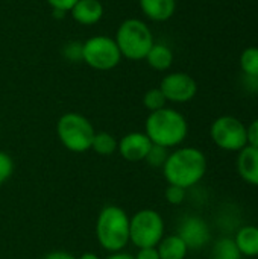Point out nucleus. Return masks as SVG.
Returning a JSON list of instances; mask_svg holds the SVG:
<instances>
[{"label":"nucleus","instance_id":"5","mask_svg":"<svg viewBox=\"0 0 258 259\" xmlns=\"http://www.w3.org/2000/svg\"><path fill=\"white\" fill-rule=\"evenodd\" d=\"M94 126L79 112H65L56 121V137L59 143L73 153H85L91 150L94 138Z\"/></svg>","mask_w":258,"mask_h":259},{"label":"nucleus","instance_id":"27","mask_svg":"<svg viewBox=\"0 0 258 259\" xmlns=\"http://www.w3.org/2000/svg\"><path fill=\"white\" fill-rule=\"evenodd\" d=\"M246 141H248V146L258 147V118L246 126Z\"/></svg>","mask_w":258,"mask_h":259},{"label":"nucleus","instance_id":"28","mask_svg":"<svg viewBox=\"0 0 258 259\" xmlns=\"http://www.w3.org/2000/svg\"><path fill=\"white\" fill-rule=\"evenodd\" d=\"M134 259H160V253L157 247H144L138 249L137 253L134 255Z\"/></svg>","mask_w":258,"mask_h":259},{"label":"nucleus","instance_id":"24","mask_svg":"<svg viewBox=\"0 0 258 259\" xmlns=\"http://www.w3.org/2000/svg\"><path fill=\"white\" fill-rule=\"evenodd\" d=\"M187 196V190L181 188V187H175V185H169L164 191V199L167 203L170 205H181L184 203Z\"/></svg>","mask_w":258,"mask_h":259},{"label":"nucleus","instance_id":"1","mask_svg":"<svg viewBox=\"0 0 258 259\" xmlns=\"http://www.w3.org/2000/svg\"><path fill=\"white\" fill-rule=\"evenodd\" d=\"M207 165V156L198 147H176L169 153L163 175L169 185L189 190L204 179Z\"/></svg>","mask_w":258,"mask_h":259},{"label":"nucleus","instance_id":"8","mask_svg":"<svg viewBox=\"0 0 258 259\" xmlns=\"http://www.w3.org/2000/svg\"><path fill=\"white\" fill-rule=\"evenodd\" d=\"M211 141L222 150L240 152L248 146L246 124L234 115H220L210 126Z\"/></svg>","mask_w":258,"mask_h":259},{"label":"nucleus","instance_id":"19","mask_svg":"<svg viewBox=\"0 0 258 259\" xmlns=\"http://www.w3.org/2000/svg\"><path fill=\"white\" fill-rule=\"evenodd\" d=\"M242 253L239 252L233 238L224 237L219 238L210 253V259H242Z\"/></svg>","mask_w":258,"mask_h":259},{"label":"nucleus","instance_id":"18","mask_svg":"<svg viewBox=\"0 0 258 259\" xmlns=\"http://www.w3.org/2000/svg\"><path fill=\"white\" fill-rule=\"evenodd\" d=\"M117 141L114 135L109 132L100 131L94 134L93 143H91V150L96 152L100 156H111L117 152Z\"/></svg>","mask_w":258,"mask_h":259},{"label":"nucleus","instance_id":"14","mask_svg":"<svg viewBox=\"0 0 258 259\" xmlns=\"http://www.w3.org/2000/svg\"><path fill=\"white\" fill-rule=\"evenodd\" d=\"M143 15L152 21H167L176 11V0H138Z\"/></svg>","mask_w":258,"mask_h":259},{"label":"nucleus","instance_id":"7","mask_svg":"<svg viewBox=\"0 0 258 259\" xmlns=\"http://www.w3.org/2000/svg\"><path fill=\"white\" fill-rule=\"evenodd\" d=\"M122 59V53L114 38L108 35H96L82 42V62H85L93 70H114Z\"/></svg>","mask_w":258,"mask_h":259},{"label":"nucleus","instance_id":"21","mask_svg":"<svg viewBox=\"0 0 258 259\" xmlns=\"http://www.w3.org/2000/svg\"><path fill=\"white\" fill-rule=\"evenodd\" d=\"M166 105H167V100L160 88H151L143 94V106L149 112L163 109V108H166Z\"/></svg>","mask_w":258,"mask_h":259},{"label":"nucleus","instance_id":"22","mask_svg":"<svg viewBox=\"0 0 258 259\" xmlns=\"http://www.w3.org/2000/svg\"><path fill=\"white\" fill-rule=\"evenodd\" d=\"M169 149L166 147H161V146H157V144H152L149 153L146 155L144 158V162H148L151 167H155V168H163L164 162L167 161V156H169Z\"/></svg>","mask_w":258,"mask_h":259},{"label":"nucleus","instance_id":"10","mask_svg":"<svg viewBox=\"0 0 258 259\" xmlns=\"http://www.w3.org/2000/svg\"><path fill=\"white\" fill-rule=\"evenodd\" d=\"M179 238L186 243L189 250H201L211 240L208 223L198 215H187L178 226Z\"/></svg>","mask_w":258,"mask_h":259},{"label":"nucleus","instance_id":"12","mask_svg":"<svg viewBox=\"0 0 258 259\" xmlns=\"http://www.w3.org/2000/svg\"><path fill=\"white\" fill-rule=\"evenodd\" d=\"M105 14L103 5L100 0H79L70 11L73 20L81 26H94L97 24Z\"/></svg>","mask_w":258,"mask_h":259},{"label":"nucleus","instance_id":"30","mask_svg":"<svg viewBox=\"0 0 258 259\" xmlns=\"http://www.w3.org/2000/svg\"><path fill=\"white\" fill-rule=\"evenodd\" d=\"M105 259H134V255L128 253V252H116V253H109Z\"/></svg>","mask_w":258,"mask_h":259},{"label":"nucleus","instance_id":"11","mask_svg":"<svg viewBox=\"0 0 258 259\" xmlns=\"http://www.w3.org/2000/svg\"><path fill=\"white\" fill-rule=\"evenodd\" d=\"M152 147L144 132H129L117 141V153L128 162H141Z\"/></svg>","mask_w":258,"mask_h":259},{"label":"nucleus","instance_id":"9","mask_svg":"<svg viewBox=\"0 0 258 259\" xmlns=\"http://www.w3.org/2000/svg\"><path fill=\"white\" fill-rule=\"evenodd\" d=\"M164 94L167 102L172 103H187L195 99L198 94V83L196 80L184 71H173L167 73L158 87Z\"/></svg>","mask_w":258,"mask_h":259},{"label":"nucleus","instance_id":"2","mask_svg":"<svg viewBox=\"0 0 258 259\" xmlns=\"http://www.w3.org/2000/svg\"><path fill=\"white\" fill-rule=\"evenodd\" d=\"M144 134L152 144L170 150L179 147L186 141L189 135V123L179 111L166 106L149 112L144 121Z\"/></svg>","mask_w":258,"mask_h":259},{"label":"nucleus","instance_id":"29","mask_svg":"<svg viewBox=\"0 0 258 259\" xmlns=\"http://www.w3.org/2000/svg\"><path fill=\"white\" fill-rule=\"evenodd\" d=\"M43 259H76L71 253L64 252V250H53L47 255H44Z\"/></svg>","mask_w":258,"mask_h":259},{"label":"nucleus","instance_id":"31","mask_svg":"<svg viewBox=\"0 0 258 259\" xmlns=\"http://www.w3.org/2000/svg\"><path fill=\"white\" fill-rule=\"evenodd\" d=\"M76 259H100V258H99V255H96V253H93V252H85V253H82L81 256H78Z\"/></svg>","mask_w":258,"mask_h":259},{"label":"nucleus","instance_id":"13","mask_svg":"<svg viewBox=\"0 0 258 259\" xmlns=\"http://www.w3.org/2000/svg\"><path fill=\"white\" fill-rule=\"evenodd\" d=\"M237 173L246 184L258 187V147L246 146L239 152Z\"/></svg>","mask_w":258,"mask_h":259},{"label":"nucleus","instance_id":"3","mask_svg":"<svg viewBox=\"0 0 258 259\" xmlns=\"http://www.w3.org/2000/svg\"><path fill=\"white\" fill-rule=\"evenodd\" d=\"M94 231L103 250L109 253L123 252L129 244V215L117 205H106L97 214Z\"/></svg>","mask_w":258,"mask_h":259},{"label":"nucleus","instance_id":"6","mask_svg":"<svg viewBox=\"0 0 258 259\" xmlns=\"http://www.w3.org/2000/svg\"><path fill=\"white\" fill-rule=\"evenodd\" d=\"M166 231L164 219L155 209L144 208L129 217V243L137 249L157 247Z\"/></svg>","mask_w":258,"mask_h":259},{"label":"nucleus","instance_id":"16","mask_svg":"<svg viewBox=\"0 0 258 259\" xmlns=\"http://www.w3.org/2000/svg\"><path fill=\"white\" fill-rule=\"evenodd\" d=\"M144 61L155 71H167L173 64V52L164 42H154Z\"/></svg>","mask_w":258,"mask_h":259},{"label":"nucleus","instance_id":"20","mask_svg":"<svg viewBox=\"0 0 258 259\" xmlns=\"http://www.w3.org/2000/svg\"><path fill=\"white\" fill-rule=\"evenodd\" d=\"M240 68L242 71L251 77H258V47H246L240 55Z\"/></svg>","mask_w":258,"mask_h":259},{"label":"nucleus","instance_id":"25","mask_svg":"<svg viewBox=\"0 0 258 259\" xmlns=\"http://www.w3.org/2000/svg\"><path fill=\"white\" fill-rule=\"evenodd\" d=\"M62 55L70 62H79L82 61V42L79 41H70L62 47Z\"/></svg>","mask_w":258,"mask_h":259},{"label":"nucleus","instance_id":"4","mask_svg":"<svg viewBox=\"0 0 258 259\" xmlns=\"http://www.w3.org/2000/svg\"><path fill=\"white\" fill-rule=\"evenodd\" d=\"M114 41L122 58L128 61H143L155 42L151 27L140 18L123 20L116 30Z\"/></svg>","mask_w":258,"mask_h":259},{"label":"nucleus","instance_id":"26","mask_svg":"<svg viewBox=\"0 0 258 259\" xmlns=\"http://www.w3.org/2000/svg\"><path fill=\"white\" fill-rule=\"evenodd\" d=\"M47 5L52 8V11H61L64 14L70 12L71 8L79 2V0H46Z\"/></svg>","mask_w":258,"mask_h":259},{"label":"nucleus","instance_id":"17","mask_svg":"<svg viewBox=\"0 0 258 259\" xmlns=\"http://www.w3.org/2000/svg\"><path fill=\"white\" fill-rule=\"evenodd\" d=\"M157 250L160 253V259H186L189 253V247L178 234L167 237L164 235L163 240L158 243Z\"/></svg>","mask_w":258,"mask_h":259},{"label":"nucleus","instance_id":"23","mask_svg":"<svg viewBox=\"0 0 258 259\" xmlns=\"http://www.w3.org/2000/svg\"><path fill=\"white\" fill-rule=\"evenodd\" d=\"M14 175V159L3 150H0V187Z\"/></svg>","mask_w":258,"mask_h":259},{"label":"nucleus","instance_id":"15","mask_svg":"<svg viewBox=\"0 0 258 259\" xmlns=\"http://www.w3.org/2000/svg\"><path fill=\"white\" fill-rule=\"evenodd\" d=\"M233 240L242 256H248V258L258 256V226L255 225L242 226Z\"/></svg>","mask_w":258,"mask_h":259}]
</instances>
